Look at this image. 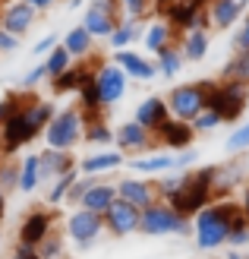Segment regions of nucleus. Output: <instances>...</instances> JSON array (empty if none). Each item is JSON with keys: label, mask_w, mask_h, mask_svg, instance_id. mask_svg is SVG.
<instances>
[{"label": "nucleus", "mask_w": 249, "mask_h": 259, "mask_svg": "<svg viewBox=\"0 0 249 259\" xmlns=\"http://www.w3.org/2000/svg\"><path fill=\"white\" fill-rule=\"evenodd\" d=\"M117 10H120L123 19H152L155 16V4L152 0H117Z\"/></svg>", "instance_id": "72a5a7b5"}, {"label": "nucleus", "mask_w": 249, "mask_h": 259, "mask_svg": "<svg viewBox=\"0 0 249 259\" xmlns=\"http://www.w3.org/2000/svg\"><path fill=\"white\" fill-rule=\"evenodd\" d=\"M67 4H70L73 10H79V7H85V0H67Z\"/></svg>", "instance_id": "3c124183"}, {"label": "nucleus", "mask_w": 249, "mask_h": 259, "mask_svg": "<svg viewBox=\"0 0 249 259\" xmlns=\"http://www.w3.org/2000/svg\"><path fill=\"white\" fill-rule=\"evenodd\" d=\"M117 199H126L129 205L136 209H148L152 202H158V190H155L152 180H142V177H123L117 180Z\"/></svg>", "instance_id": "2eb2a0df"}, {"label": "nucleus", "mask_w": 249, "mask_h": 259, "mask_svg": "<svg viewBox=\"0 0 249 259\" xmlns=\"http://www.w3.org/2000/svg\"><path fill=\"white\" fill-rule=\"evenodd\" d=\"M95 67L98 63L95 60H79V63H73V67L67 73H60L57 79H51V89H54V95H76L85 82L95 79Z\"/></svg>", "instance_id": "4468645a"}, {"label": "nucleus", "mask_w": 249, "mask_h": 259, "mask_svg": "<svg viewBox=\"0 0 249 259\" xmlns=\"http://www.w3.org/2000/svg\"><path fill=\"white\" fill-rule=\"evenodd\" d=\"M111 60L126 73V79L152 82L155 76H158V67H155V60H148L145 54H139V51H133V48H120V51H114V57H111Z\"/></svg>", "instance_id": "9b49d317"}, {"label": "nucleus", "mask_w": 249, "mask_h": 259, "mask_svg": "<svg viewBox=\"0 0 249 259\" xmlns=\"http://www.w3.org/2000/svg\"><path fill=\"white\" fill-rule=\"evenodd\" d=\"M76 177H79V167L51 180V190H47V196H44V202L51 205V209H54V205H60V202H67V193H70V187H73V180H76Z\"/></svg>", "instance_id": "2f4dec72"}, {"label": "nucleus", "mask_w": 249, "mask_h": 259, "mask_svg": "<svg viewBox=\"0 0 249 259\" xmlns=\"http://www.w3.org/2000/svg\"><path fill=\"white\" fill-rule=\"evenodd\" d=\"M117 22H120V13H114L108 7L85 4V10H82V29L95 38V41H108L111 32L117 29Z\"/></svg>", "instance_id": "ddd939ff"}, {"label": "nucleus", "mask_w": 249, "mask_h": 259, "mask_svg": "<svg viewBox=\"0 0 249 259\" xmlns=\"http://www.w3.org/2000/svg\"><path fill=\"white\" fill-rule=\"evenodd\" d=\"M41 82H47V70H44V60L41 63H35V67L29 73H22L19 76V92H35Z\"/></svg>", "instance_id": "e433bc0d"}, {"label": "nucleus", "mask_w": 249, "mask_h": 259, "mask_svg": "<svg viewBox=\"0 0 249 259\" xmlns=\"http://www.w3.org/2000/svg\"><path fill=\"white\" fill-rule=\"evenodd\" d=\"M126 164V155L123 152H117V149H101V152H91L85 155V158L76 164L82 174H91V177H98L104 171H117V167H123Z\"/></svg>", "instance_id": "aec40b11"}, {"label": "nucleus", "mask_w": 249, "mask_h": 259, "mask_svg": "<svg viewBox=\"0 0 249 259\" xmlns=\"http://www.w3.org/2000/svg\"><path fill=\"white\" fill-rule=\"evenodd\" d=\"M233 51H249V16L240 22L237 35H233Z\"/></svg>", "instance_id": "49530a36"}, {"label": "nucleus", "mask_w": 249, "mask_h": 259, "mask_svg": "<svg viewBox=\"0 0 249 259\" xmlns=\"http://www.w3.org/2000/svg\"><path fill=\"white\" fill-rule=\"evenodd\" d=\"M51 231H54V212H51V209H32L29 215L22 218V225H19V240L38 247Z\"/></svg>", "instance_id": "dca6fc26"}, {"label": "nucleus", "mask_w": 249, "mask_h": 259, "mask_svg": "<svg viewBox=\"0 0 249 259\" xmlns=\"http://www.w3.org/2000/svg\"><path fill=\"white\" fill-rule=\"evenodd\" d=\"M38 164H41V180H54L60 174H67V171H76V155L73 149H44V152H38Z\"/></svg>", "instance_id": "f3484780"}, {"label": "nucleus", "mask_w": 249, "mask_h": 259, "mask_svg": "<svg viewBox=\"0 0 249 259\" xmlns=\"http://www.w3.org/2000/svg\"><path fill=\"white\" fill-rule=\"evenodd\" d=\"M195 158H199V152H195V149H180L174 155V171H186L189 164H195Z\"/></svg>", "instance_id": "a18cd8bd"}, {"label": "nucleus", "mask_w": 249, "mask_h": 259, "mask_svg": "<svg viewBox=\"0 0 249 259\" xmlns=\"http://www.w3.org/2000/svg\"><path fill=\"white\" fill-rule=\"evenodd\" d=\"M208 29H189V32H183V38H180V51H183V57L186 60H192V63H199V60H205V54H208Z\"/></svg>", "instance_id": "bb28decb"}, {"label": "nucleus", "mask_w": 249, "mask_h": 259, "mask_svg": "<svg viewBox=\"0 0 249 259\" xmlns=\"http://www.w3.org/2000/svg\"><path fill=\"white\" fill-rule=\"evenodd\" d=\"M4 215H7V193L0 190V222H4Z\"/></svg>", "instance_id": "8fccbe9b"}, {"label": "nucleus", "mask_w": 249, "mask_h": 259, "mask_svg": "<svg viewBox=\"0 0 249 259\" xmlns=\"http://www.w3.org/2000/svg\"><path fill=\"white\" fill-rule=\"evenodd\" d=\"M10 259H41V253H38V247H32V243H16L13 247V256Z\"/></svg>", "instance_id": "de8ad7c7"}, {"label": "nucleus", "mask_w": 249, "mask_h": 259, "mask_svg": "<svg viewBox=\"0 0 249 259\" xmlns=\"http://www.w3.org/2000/svg\"><path fill=\"white\" fill-rule=\"evenodd\" d=\"M139 209L129 205L126 199H114V205L104 212V228L111 231L114 237H129L133 231H139Z\"/></svg>", "instance_id": "f8f14e48"}, {"label": "nucleus", "mask_w": 249, "mask_h": 259, "mask_svg": "<svg viewBox=\"0 0 249 259\" xmlns=\"http://www.w3.org/2000/svg\"><path fill=\"white\" fill-rule=\"evenodd\" d=\"M139 231L148 237H164V234H186L189 225L170 202H152L148 209H142L139 215Z\"/></svg>", "instance_id": "7ed1b4c3"}, {"label": "nucleus", "mask_w": 249, "mask_h": 259, "mask_svg": "<svg viewBox=\"0 0 249 259\" xmlns=\"http://www.w3.org/2000/svg\"><path fill=\"white\" fill-rule=\"evenodd\" d=\"M44 180H41V164H38V152H29L25 158L19 161V184L16 190L25 193V196H32V193L41 187Z\"/></svg>", "instance_id": "393cba45"}, {"label": "nucleus", "mask_w": 249, "mask_h": 259, "mask_svg": "<svg viewBox=\"0 0 249 259\" xmlns=\"http://www.w3.org/2000/svg\"><path fill=\"white\" fill-rule=\"evenodd\" d=\"M183 63H186V57H183L180 45H167L164 51L155 54V67H158V73L164 76V79H174V76L183 70Z\"/></svg>", "instance_id": "c756f323"}, {"label": "nucleus", "mask_w": 249, "mask_h": 259, "mask_svg": "<svg viewBox=\"0 0 249 259\" xmlns=\"http://www.w3.org/2000/svg\"><path fill=\"white\" fill-rule=\"evenodd\" d=\"M189 123H192L195 133H212V130L221 123V114H218V111H212V108H205V111L195 114V117H192Z\"/></svg>", "instance_id": "58836bf2"}, {"label": "nucleus", "mask_w": 249, "mask_h": 259, "mask_svg": "<svg viewBox=\"0 0 249 259\" xmlns=\"http://www.w3.org/2000/svg\"><path fill=\"white\" fill-rule=\"evenodd\" d=\"M82 133H85V114L70 105V108H60L54 117H51V123L44 126V142L51 149H73L82 142Z\"/></svg>", "instance_id": "f03ea898"}, {"label": "nucleus", "mask_w": 249, "mask_h": 259, "mask_svg": "<svg viewBox=\"0 0 249 259\" xmlns=\"http://www.w3.org/2000/svg\"><path fill=\"white\" fill-rule=\"evenodd\" d=\"M95 89H98V98H101V108H114V105H120V98L126 95V89H129V79H126V73L117 67L114 60H98V67H95Z\"/></svg>", "instance_id": "423d86ee"}, {"label": "nucleus", "mask_w": 249, "mask_h": 259, "mask_svg": "<svg viewBox=\"0 0 249 259\" xmlns=\"http://www.w3.org/2000/svg\"><path fill=\"white\" fill-rule=\"evenodd\" d=\"M129 167L139 174H164V171H174V155L170 152L139 155V158H129Z\"/></svg>", "instance_id": "cd10ccee"}, {"label": "nucleus", "mask_w": 249, "mask_h": 259, "mask_svg": "<svg viewBox=\"0 0 249 259\" xmlns=\"http://www.w3.org/2000/svg\"><path fill=\"white\" fill-rule=\"evenodd\" d=\"M16 184H19V161H10V155H4V161H0V190L10 196Z\"/></svg>", "instance_id": "c9c22d12"}, {"label": "nucleus", "mask_w": 249, "mask_h": 259, "mask_svg": "<svg viewBox=\"0 0 249 259\" xmlns=\"http://www.w3.org/2000/svg\"><path fill=\"white\" fill-rule=\"evenodd\" d=\"M177 38V29L170 25L164 16H152L145 22V29H142V48L148 51V54H158V51H164L167 45H174Z\"/></svg>", "instance_id": "a211bd4d"}, {"label": "nucleus", "mask_w": 249, "mask_h": 259, "mask_svg": "<svg viewBox=\"0 0 249 259\" xmlns=\"http://www.w3.org/2000/svg\"><path fill=\"white\" fill-rule=\"evenodd\" d=\"M227 82H249V51H233V60L224 67Z\"/></svg>", "instance_id": "f704fd0d"}, {"label": "nucleus", "mask_w": 249, "mask_h": 259, "mask_svg": "<svg viewBox=\"0 0 249 259\" xmlns=\"http://www.w3.org/2000/svg\"><path fill=\"white\" fill-rule=\"evenodd\" d=\"M208 89H212V82H186V85L170 89V95L164 98L170 117H177V120H192L199 111H205V95H208Z\"/></svg>", "instance_id": "20e7f679"}, {"label": "nucleus", "mask_w": 249, "mask_h": 259, "mask_svg": "<svg viewBox=\"0 0 249 259\" xmlns=\"http://www.w3.org/2000/svg\"><path fill=\"white\" fill-rule=\"evenodd\" d=\"M38 136H41V133L29 123V117H25V105H22V108H16L4 120V126H0V155H10V158H13L22 146L35 142Z\"/></svg>", "instance_id": "39448f33"}, {"label": "nucleus", "mask_w": 249, "mask_h": 259, "mask_svg": "<svg viewBox=\"0 0 249 259\" xmlns=\"http://www.w3.org/2000/svg\"><path fill=\"white\" fill-rule=\"evenodd\" d=\"M95 180H98V177H91V174H79V177L73 180V187H70V193H67V202H73V205H79V199L85 196V190H88L91 184H95Z\"/></svg>", "instance_id": "79ce46f5"}, {"label": "nucleus", "mask_w": 249, "mask_h": 259, "mask_svg": "<svg viewBox=\"0 0 249 259\" xmlns=\"http://www.w3.org/2000/svg\"><path fill=\"white\" fill-rule=\"evenodd\" d=\"M73 67V57H70V51L63 48V45H54L47 51V57H44V70H47V82L51 79H57L60 73H67Z\"/></svg>", "instance_id": "7c9ffc66"}, {"label": "nucleus", "mask_w": 249, "mask_h": 259, "mask_svg": "<svg viewBox=\"0 0 249 259\" xmlns=\"http://www.w3.org/2000/svg\"><path fill=\"white\" fill-rule=\"evenodd\" d=\"M38 253H41V259H60L63 256V240H60V234H47L41 243H38Z\"/></svg>", "instance_id": "a19ab883"}, {"label": "nucleus", "mask_w": 249, "mask_h": 259, "mask_svg": "<svg viewBox=\"0 0 249 259\" xmlns=\"http://www.w3.org/2000/svg\"><path fill=\"white\" fill-rule=\"evenodd\" d=\"M19 48H22V38H16L13 32H7L4 25H0V57H10V54H16Z\"/></svg>", "instance_id": "37998d69"}, {"label": "nucleus", "mask_w": 249, "mask_h": 259, "mask_svg": "<svg viewBox=\"0 0 249 259\" xmlns=\"http://www.w3.org/2000/svg\"><path fill=\"white\" fill-rule=\"evenodd\" d=\"M38 13L35 7H29L25 0H7L4 10H0V25H4L7 32H13L16 38H25L32 32V25L38 22Z\"/></svg>", "instance_id": "1a4fd4ad"}, {"label": "nucleus", "mask_w": 249, "mask_h": 259, "mask_svg": "<svg viewBox=\"0 0 249 259\" xmlns=\"http://www.w3.org/2000/svg\"><path fill=\"white\" fill-rule=\"evenodd\" d=\"M54 45H60V38H57V32H47V35H41L38 41L32 45V54L38 57V60H44L47 57V51L54 48Z\"/></svg>", "instance_id": "c03bdc74"}, {"label": "nucleus", "mask_w": 249, "mask_h": 259, "mask_svg": "<svg viewBox=\"0 0 249 259\" xmlns=\"http://www.w3.org/2000/svg\"><path fill=\"white\" fill-rule=\"evenodd\" d=\"M0 253H4V234H0Z\"/></svg>", "instance_id": "864d4df0"}, {"label": "nucleus", "mask_w": 249, "mask_h": 259, "mask_svg": "<svg viewBox=\"0 0 249 259\" xmlns=\"http://www.w3.org/2000/svg\"><path fill=\"white\" fill-rule=\"evenodd\" d=\"M60 45L70 51L73 60H88L91 51H95V38H91V35L82 29V22H79V25H73V29H67V35L60 38Z\"/></svg>", "instance_id": "b1692460"}, {"label": "nucleus", "mask_w": 249, "mask_h": 259, "mask_svg": "<svg viewBox=\"0 0 249 259\" xmlns=\"http://www.w3.org/2000/svg\"><path fill=\"white\" fill-rule=\"evenodd\" d=\"M29 98H32V92H29V95H25V92H10V95L0 98V126H4V120H7L16 108H22Z\"/></svg>", "instance_id": "4c0bfd02"}, {"label": "nucleus", "mask_w": 249, "mask_h": 259, "mask_svg": "<svg viewBox=\"0 0 249 259\" xmlns=\"http://www.w3.org/2000/svg\"><path fill=\"white\" fill-rule=\"evenodd\" d=\"M237 218V205L221 202V205H205L195 212V243L199 250H215L227 240L230 225Z\"/></svg>", "instance_id": "f257e3e1"}, {"label": "nucleus", "mask_w": 249, "mask_h": 259, "mask_svg": "<svg viewBox=\"0 0 249 259\" xmlns=\"http://www.w3.org/2000/svg\"><path fill=\"white\" fill-rule=\"evenodd\" d=\"M4 4H7V0H0V10H4Z\"/></svg>", "instance_id": "5fc2aeb1"}, {"label": "nucleus", "mask_w": 249, "mask_h": 259, "mask_svg": "<svg viewBox=\"0 0 249 259\" xmlns=\"http://www.w3.org/2000/svg\"><path fill=\"white\" fill-rule=\"evenodd\" d=\"M227 259H243V256H240V253H230V256H227Z\"/></svg>", "instance_id": "603ef678"}, {"label": "nucleus", "mask_w": 249, "mask_h": 259, "mask_svg": "<svg viewBox=\"0 0 249 259\" xmlns=\"http://www.w3.org/2000/svg\"><path fill=\"white\" fill-rule=\"evenodd\" d=\"M133 120H136V123H142L145 130H152V133H158L161 123H164V120H170L167 101H164L161 95H148V98H142L139 105H136Z\"/></svg>", "instance_id": "6ab92c4d"}, {"label": "nucleus", "mask_w": 249, "mask_h": 259, "mask_svg": "<svg viewBox=\"0 0 249 259\" xmlns=\"http://www.w3.org/2000/svg\"><path fill=\"white\" fill-rule=\"evenodd\" d=\"M114 199H117V184H111V180H95V184L85 190V196L79 199V205L88 212L104 215L114 205Z\"/></svg>", "instance_id": "4be33fe9"}, {"label": "nucleus", "mask_w": 249, "mask_h": 259, "mask_svg": "<svg viewBox=\"0 0 249 259\" xmlns=\"http://www.w3.org/2000/svg\"><path fill=\"white\" fill-rule=\"evenodd\" d=\"M205 108H212L221 114V120H237L243 108H246V85L243 82H227V85H215L205 95Z\"/></svg>", "instance_id": "0eeeda50"}, {"label": "nucleus", "mask_w": 249, "mask_h": 259, "mask_svg": "<svg viewBox=\"0 0 249 259\" xmlns=\"http://www.w3.org/2000/svg\"><path fill=\"white\" fill-rule=\"evenodd\" d=\"M114 142H117V149L123 155H139V152H152L155 133L145 130L142 123H136V120H126V123H120L114 130Z\"/></svg>", "instance_id": "9d476101"}, {"label": "nucleus", "mask_w": 249, "mask_h": 259, "mask_svg": "<svg viewBox=\"0 0 249 259\" xmlns=\"http://www.w3.org/2000/svg\"><path fill=\"white\" fill-rule=\"evenodd\" d=\"M25 4H29V7H35L38 13H47V10H54V7L60 4V0H25Z\"/></svg>", "instance_id": "09e8293b"}, {"label": "nucleus", "mask_w": 249, "mask_h": 259, "mask_svg": "<svg viewBox=\"0 0 249 259\" xmlns=\"http://www.w3.org/2000/svg\"><path fill=\"white\" fill-rule=\"evenodd\" d=\"M243 10L246 7L240 4V0H208L205 4L208 25H212V29H230L233 22H240Z\"/></svg>", "instance_id": "412c9836"}, {"label": "nucleus", "mask_w": 249, "mask_h": 259, "mask_svg": "<svg viewBox=\"0 0 249 259\" xmlns=\"http://www.w3.org/2000/svg\"><path fill=\"white\" fill-rule=\"evenodd\" d=\"M240 4H243V7H246V4H249V0H240Z\"/></svg>", "instance_id": "6e6d98bb"}, {"label": "nucleus", "mask_w": 249, "mask_h": 259, "mask_svg": "<svg viewBox=\"0 0 249 259\" xmlns=\"http://www.w3.org/2000/svg\"><path fill=\"white\" fill-rule=\"evenodd\" d=\"M142 29H145V22H139V19H123V16H120L117 29H114V32H111V38H108L111 51L133 48V41H139V38H142Z\"/></svg>", "instance_id": "a878e982"}, {"label": "nucleus", "mask_w": 249, "mask_h": 259, "mask_svg": "<svg viewBox=\"0 0 249 259\" xmlns=\"http://www.w3.org/2000/svg\"><path fill=\"white\" fill-rule=\"evenodd\" d=\"M82 142H88V146H111V142H114V130H111L108 123H104L101 117H95V120H85Z\"/></svg>", "instance_id": "473e14b6"}, {"label": "nucleus", "mask_w": 249, "mask_h": 259, "mask_svg": "<svg viewBox=\"0 0 249 259\" xmlns=\"http://www.w3.org/2000/svg\"><path fill=\"white\" fill-rule=\"evenodd\" d=\"M104 231V215L88 212L82 205H76V212H70L67 218V237L76 243V247H91Z\"/></svg>", "instance_id": "6e6552de"}, {"label": "nucleus", "mask_w": 249, "mask_h": 259, "mask_svg": "<svg viewBox=\"0 0 249 259\" xmlns=\"http://www.w3.org/2000/svg\"><path fill=\"white\" fill-rule=\"evenodd\" d=\"M57 114V105L54 101H47V98H29L25 101V117H29V123L38 130V133H44V126L51 123V117Z\"/></svg>", "instance_id": "c85d7f7f"}, {"label": "nucleus", "mask_w": 249, "mask_h": 259, "mask_svg": "<svg viewBox=\"0 0 249 259\" xmlns=\"http://www.w3.org/2000/svg\"><path fill=\"white\" fill-rule=\"evenodd\" d=\"M192 123L189 120H177V117H170L161 123V130L155 136H158L167 149H189V142H192Z\"/></svg>", "instance_id": "5701e85b"}, {"label": "nucleus", "mask_w": 249, "mask_h": 259, "mask_svg": "<svg viewBox=\"0 0 249 259\" xmlns=\"http://www.w3.org/2000/svg\"><path fill=\"white\" fill-rule=\"evenodd\" d=\"M224 149L230 152V155H237V152H243V149H249V120L246 123H240L233 133L227 136V142H224Z\"/></svg>", "instance_id": "ea45409f"}]
</instances>
